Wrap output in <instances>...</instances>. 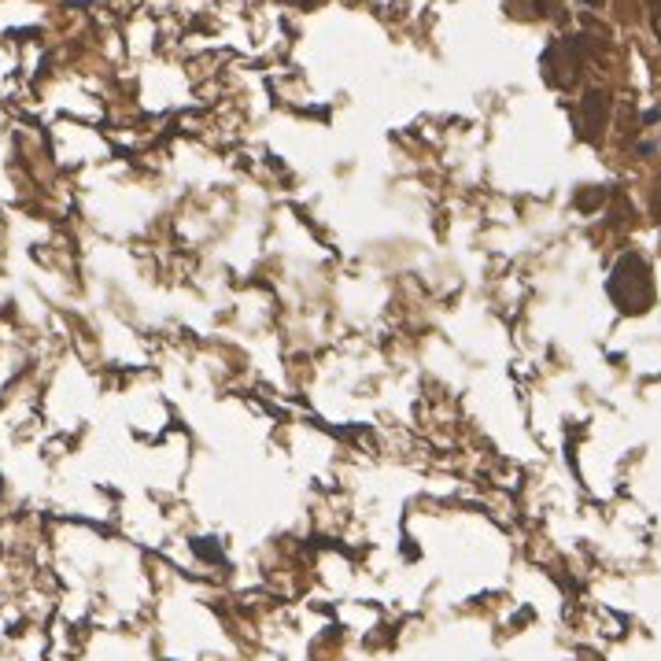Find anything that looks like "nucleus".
<instances>
[{
    "label": "nucleus",
    "instance_id": "f257e3e1",
    "mask_svg": "<svg viewBox=\"0 0 661 661\" xmlns=\"http://www.w3.org/2000/svg\"><path fill=\"white\" fill-rule=\"evenodd\" d=\"M606 288H610V299L624 315H647V310L654 307V277L640 251L621 255Z\"/></svg>",
    "mask_w": 661,
    "mask_h": 661
},
{
    "label": "nucleus",
    "instance_id": "f03ea898",
    "mask_svg": "<svg viewBox=\"0 0 661 661\" xmlns=\"http://www.w3.org/2000/svg\"><path fill=\"white\" fill-rule=\"evenodd\" d=\"M606 92H588L584 100V111H588V134L602 130V119H606Z\"/></svg>",
    "mask_w": 661,
    "mask_h": 661
},
{
    "label": "nucleus",
    "instance_id": "7ed1b4c3",
    "mask_svg": "<svg viewBox=\"0 0 661 661\" xmlns=\"http://www.w3.org/2000/svg\"><path fill=\"white\" fill-rule=\"evenodd\" d=\"M651 8H654V30H658V38H661V0H651Z\"/></svg>",
    "mask_w": 661,
    "mask_h": 661
},
{
    "label": "nucleus",
    "instance_id": "20e7f679",
    "mask_svg": "<svg viewBox=\"0 0 661 661\" xmlns=\"http://www.w3.org/2000/svg\"><path fill=\"white\" fill-rule=\"evenodd\" d=\"M654 215L661 218V178H658V196H654Z\"/></svg>",
    "mask_w": 661,
    "mask_h": 661
}]
</instances>
